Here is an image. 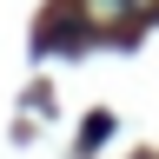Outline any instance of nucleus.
I'll return each instance as SVG.
<instances>
[{"label": "nucleus", "instance_id": "1", "mask_svg": "<svg viewBox=\"0 0 159 159\" xmlns=\"http://www.w3.org/2000/svg\"><path fill=\"white\" fill-rule=\"evenodd\" d=\"M152 0H80V13L99 20V27H119V20H133V13H146Z\"/></svg>", "mask_w": 159, "mask_h": 159}]
</instances>
